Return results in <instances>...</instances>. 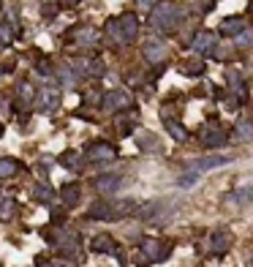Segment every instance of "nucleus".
<instances>
[{
  "mask_svg": "<svg viewBox=\"0 0 253 267\" xmlns=\"http://www.w3.org/2000/svg\"><path fill=\"white\" fill-rule=\"evenodd\" d=\"M223 142H226V134H221V131L207 134V144H212V147H218V144H223Z\"/></svg>",
  "mask_w": 253,
  "mask_h": 267,
  "instance_id": "obj_16",
  "label": "nucleus"
},
{
  "mask_svg": "<svg viewBox=\"0 0 253 267\" xmlns=\"http://www.w3.org/2000/svg\"><path fill=\"white\" fill-rule=\"evenodd\" d=\"M90 158H106V161H112L114 158V147H109V144H95V147H90Z\"/></svg>",
  "mask_w": 253,
  "mask_h": 267,
  "instance_id": "obj_8",
  "label": "nucleus"
},
{
  "mask_svg": "<svg viewBox=\"0 0 253 267\" xmlns=\"http://www.w3.org/2000/svg\"><path fill=\"white\" fill-rule=\"evenodd\" d=\"M117 185H120L117 177H103V180H98V191H103V194H112Z\"/></svg>",
  "mask_w": 253,
  "mask_h": 267,
  "instance_id": "obj_14",
  "label": "nucleus"
},
{
  "mask_svg": "<svg viewBox=\"0 0 253 267\" xmlns=\"http://www.w3.org/2000/svg\"><path fill=\"white\" fill-rule=\"evenodd\" d=\"M202 68H204V63H191V66H185L182 71L185 74H202Z\"/></svg>",
  "mask_w": 253,
  "mask_h": 267,
  "instance_id": "obj_23",
  "label": "nucleus"
},
{
  "mask_svg": "<svg viewBox=\"0 0 253 267\" xmlns=\"http://www.w3.org/2000/svg\"><path fill=\"white\" fill-rule=\"evenodd\" d=\"M212 44H215V36H212V33H202V36L193 41V49H210Z\"/></svg>",
  "mask_w": 253,
  "mask_h": 267,
  "instance_id": "obj_11",
  "label": "nucleus"
},
{
  "mask_svg": "<svg viewBox=\"0 0 253 267\" xmlns=\"http://www.w3.org/2000/svg\"><path fill=\"white\" fill-rule=\"evenodd\" d=\"M166 129L171 131V136H174V139H185V131H182L177 123H166Z\"/></svg>",
  "mask_w": 253,
  "mask_h": 267,
  "instance_id": "obj_21",
  "label": "nucleus"
},
{
  "mask_svg": "<svg viewBox=\"0 0 253 267\" xmlns=\"http://www.w3.org/2000/svg\"><path fill=\"white\" fill-rule=\"evenodd\" d=\"M221 164H229V155H210V158H202V161H196L193 164V172H207V169H215V166H221Z\"/></svg>",
  "mask_w": 253,
  "mask_h": 267,
  "instance_id": "obj_6",
  "label": "nucleus"
},
{
  "mask_svg": "<svg viewBox=\"0 0 253 267\" xmlns=\"http://www.w3.org/2000/svg\"><path fill=\"white\" fill-rule=\"evenodd\" d=\"M93 218H112V213H109L106 205H93V213H90Z\"/></svg>",
  "mask_w": 253,
  "mask_h": 267,
  "instance_id": "obj_18",
  "label": "nucleus"
},
{
  "mask_svg": "<svg viewBox=\"0 0 253 267\" xmlns=\"http://www.w3.org/2000/svg\"><path fill=\"white\" fill-rule=\"evenodd\" d=\"M237 44H240V46H248V44H251V33L245 30V27L240 30V38H237Z\"/></svg>",
  "mask_w": 253,
  "mask_h": 267,
  "instance_id": "obj_24",
  "label": "nucleus"
},
{
  "mask_svg": "<svg viewBox=\"0 0 253 267\" xmlns=\"http://www.w3.org/2000/svg\"><path fill=\"white\" fill-rule=\"evenodd\" d=\"M36 101V109H41V112H52V109L57 107V101H60V96H57L55 88H44L38 90V96L33 98Z\"/></svg>",
  "mask_w": 253,
  "mask_h": 267,
  "instance_id": "obj_2",
  "label": "nucleus"
},
{
  "mask_svg": "<svg viewBox=\"0 0 253 267\" xmlns=\"http://www.w3.org/2000/svg\"><path fill=\"white\" fill-rule=\"evenodd\" d=\"M63 202H66V205H77L79 202V188L77 185H66V188H63Z\"/></svg>",
  "mask_w": 253,
  "mask_h": 267,
  "instance_id": "obj_10",
  "label": "nucleus"
},
{
  "mask_svg": "<svg viewBox=\"0 0 253 267\" xmlns=\"http://www.w3.org/2000/svg\"><path fill=\"white\" fill-rule=\"evenodd\" d=\"M177 5H171V3H164V5H158L155 8V14H153V25L155 27H161V30H171V27L177 25Z\"/></svg>",
  "mask_w": 253,
  "mask_h": 267,
  "instance_id": "obj_1",
  "label": "nucleus"
},
{
  "mask_svg": "<svg viewBox=\"0 0 253 267\" xmlns=\"http://www.w3.org/2000/svg\"><path fill=\"white\" fill-rule=\"evenodd\" d=\"M16 172V161L14 158H0V177H8Z\"/></svg>",
  "mask_w": 253,
  "mask_h": 267,
  "instance_id": "obj_12",
  "label": "nucleus"
},
{
  "mask_svg": "<svg viewBox=\"0 0 253 267\" xmlns=\"http://www.w3.org/2000/svg\"><path fill=\"white\" fill-rule=\"evenodd\" d=\"M145 57L150 63H161L166 57V46H161V44H147L145 46Z\"/></svg>",
  "mask_w": 253,
  "mask_h": 267,
  "instance_id": "obj_7",
  "label": "nucleus"
},
{
  "mask_svg": "<svg viewBox=\"0 0 253 267\" xmlns=\"http://www.w3.org/2000/svg\"><path fill=\"white\" fill-rule=\"evenodd\" d=\"M128 104H131L128 93H123V90H112V93H106V104H103V107L112 112V109H125Z\"/></svg>",
  "mask_w": 253,
  "mask_h": 267,
  "instance_id": "obj_5",
  "label": "nucleus"
},
{
  "mask_svg": "<svg viewBox=\"0 0 253 267\" xmlns=\"http://www.w3.org/2000/svg\"><path fill=\"white\" fill-rule=\"evenodd\" d=\"M117 25H120V36L117 38H123V41H134V38H136V27H139V25H136V16L125 14Z\"/></svg>",
  "mask_w": 253,
  "mask_h": 267,
  "instance_id": "obj_4",
  "label": "nucleus"
},
{
  "mask_svg": "<svg viewBox=\"0 0 253 267\" xmlns=\"http://www.w3.org/2000/svg\"><path fill=\"white\" fill-rule=\"evenodd\" d=\"M243 27H245L243 19H226V22L221 25V30H223V33H240Z\"/></svg>",
  "mask_w": 253,
  "mask_h": 267,
  "instance_id": "obj_13",
  "label": "nucleus"
},
{
  "mask_svg": "<svg viewBox=\"0 0 253 267\" xmlns=\"http://www.w3.org/2000/svg\"><path fill=\"white\" fill-rule=\"evenodd\" d=\"M93 248H95V251H101V254H114V243H112V237H109V235L95 237V240H93Z\"/></svg>",
  "mask_w": 253,
  "mask_h": 267,
  "instance_id": "obj_9",
  "label": "nucleus"
},
{
  "mask_svg": "<svg viewBox=\"0 0 253 267\" xmlns=\"http://www.w3.org/2000/svg\"><path fill=\"white\" fill-rule=\"evenodd\" d=\"M95 41V30H82V38H79V44H93Z\"/></svg>",
  "mask_w": 253,
  "mask_h": 267,
  "instance_id": "obj_22",
  "label": "nucleus"
},
{
  "mask_svg": "<svg viewBox=\"0 0 253 267\" xmlns=\"http://www.w3.org/2000/svg\"><path fill=\"white\" fill-rule=\"evenodd\" d=\"M11 210H14V202H11V199L0 202V218H8V216H11Z\"/></svg>",
  "mask_w": 253,
  "mask_h": 267,
  "instance_id": "obj_20",
  "label": "nucleus"
},
{
  "mask_svg": "<svg viewBox=\"0 0 253 267\" xmlns=\"http://www.w3.org/2000/svg\"><path fill=\"white\" fill-rule=\"evenodd\" d=\"M142 251L147 254L150 262H161V259L169 257V246H164L161 240H145V243H142Z\"/></svg>",
  "mask_w": 253,
  "mask_h": 267,
  "instance_id": "obj_3",
  "label": "nucleus"
},
{
  "mask_svg": "<svg viewBox=\"0 0 253 267\" xmlns=\"http://www.w3.org/2000/svg\"><path fill=\"white\" fill-rule=\"evenodd\" d=\"M240 134H243V139H251V126L248 123H240Z\"/></svg>",
  "mask_w": 253,
  "mask_h": 267,
  "instance_id": "obj_25",
  "label": "nucleus"
},
{
  "mask_svg": "<svg viewBox=\"0 0 253 267\" xmlns=\"http://www.w3.org/2000/svg\"><path fill=\"white\" fill-rule=\"evenodd\" d=\"M139 3H145V5H150V3H155V0H139Z\"/></svg>",
  "mask_w": 253,
  "mask_h": 267,
  "instance_id": "obj_26",
  "label": "nucleus"
},
{
  "mask_svg": "<svg viewBox=\"0 0 253 267\" xmlns=\"http://www.w3.org/2000/svg\"><path fill=\"white\" fill-rule=\"evenodd\" d=\"M226 246H229V237L226 235H215V237H212V248H215V251H223Z\"/></svg>",
  "mask_w": 253,
  "mask_h": 267,
  "instance_id": "obj_19",
  "label": "nucleus"
},
{
  "mask_svg": "<svg viewBox=\"0 0 253 267\" xmlns=\"http://www.w3.org/2000/svg\"><path fill=\"white\" fill-rule=\"evenodd\" d=\"M77 161H79V155L74 153V150H68V153L60 155V164H66L68 169H77Z\"/></svg>",
  "mask_w": 253,
  "mask_h": 267,
  "instance_id": "obj_15",
  "label": "nucleus"
},
{
  "mask_svg": "<svg viewBox=\"0 0 253 267\" xmlns=\"http://www.w3.org/2000/svg\"><path fill=\"white\" fill-rule=\"evenodd\" d=\"M52 196H55V194H52L47 185H36V199H38V202H49Z\"/></svg>",
  "mask_w": 253,
  "mask_h": 267,
  "instance_id": "obj_17",
  "label": "nucleus"
}]
</instances>
